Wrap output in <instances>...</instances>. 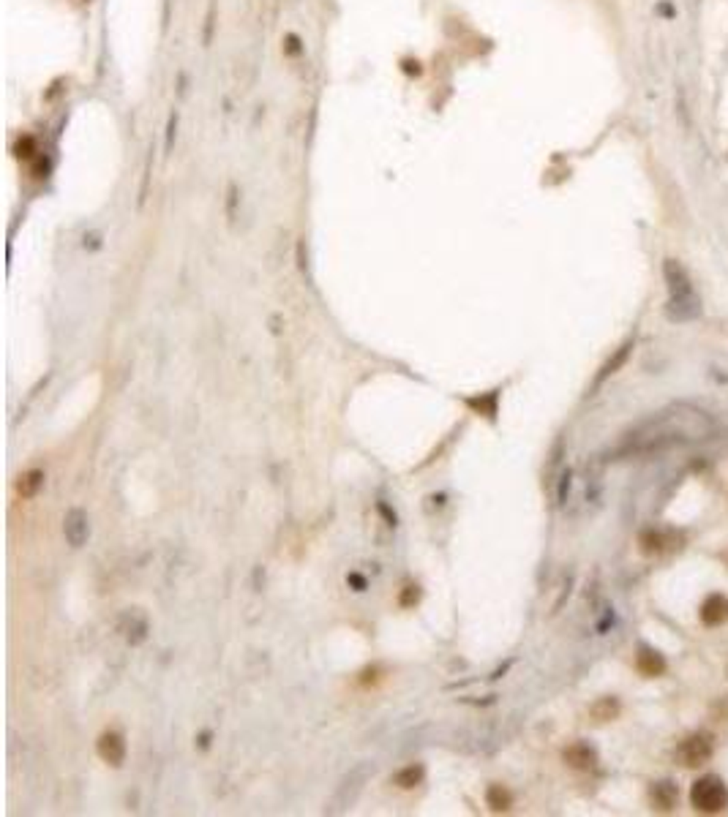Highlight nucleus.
Listing matches in <instances>:
<instances>
[{
    "label": "nucleus",
    "mask_w": 728,
    "mask_h": 817,
    "mask_svg": "<svg viewBox=\"0 0 728 817\" xmlns=\"http://www.w3.org/2000/svg\"><path fill=\"white\" fill-rule=\"evenodd\" d=\"M677 757H680V763H685L687 769L704 766V763L712 757V739L704 736V733H696V736L685 739L680 746H677Z\"/></svg>",
    "instance_id": "20e7f679"
},
{
    "label": "nucleus",
    "mask_w": 728,
    "mask_h": 817,
    "mask_svg": "<svg viewBox=\"0 0 728 817\" xmlns=\"http://www.w3.org/2000/svg\"><path fill=\"white\" fill-rule=\"evenodd\" d=\"M655 801H657V806L660 809H671L674 806V801H677V787L671 785V782H663V785L655 787Z\"/></svg>",
    "instance_id": "ddd939ff"
},
{
    "label": "nucleus",
    "mask_w": 728,
    "mask_h": 817,
    "mask_svg": "<svg viewBox=\"0 0 728 817\" xmlns=\"http://www.w3.org/2000/svg\"><path fill=\"white\" fill-rule=\"evenodd\" d=\"M488 806H491L494 812L511 809V793H508V790H502L499 785H494L491 790H488Z\"/></svg>",
    "instance_id": "4468645a"
},
{
    "label": "nucleus",
    "mask_w": 728,
    "mask_h": 817,
    "mask_svg": "<svg viewBox=\"0 0 728 817\" xmlns=\"http://www.w3.org/2000/svg\"><path fill=\"white\" fill-rule=\"evenodd\" d=\"M420 776H423V769H415V766H409V769H404V771H399L396 776H393V782L401 787H415L420 782Z\"/></svg>",
    "instance_id": "dca6fc26"
},
{
    "label": "nucleus",
    "mask_w": 728,
    "mask_h": 817,
    "mask_svg": "<svg viewBox=\"0 0 728 817\" xmlns=\"http://www.w3.org/2000/svg\"><path fill=\"white\" fill-rule=\"evenodd\" d=\"M63 534H66V542L71 548H82L88 537H91V521H88V512L85 509H68L66 518H63Z\"/></svg>",
    "instance_id": "39448f33"
},
{
    "label": "nucleus",
    "mask_w": 728,
    "mask_h": 817,
    "mask_svg": "<svg viewBox=\"0 0 728 817\" xmlns=\"http://www.w3.org/2000/svg\"><path fill=\"white\" fill-rule=\"evenodd\" d=\"M565 763L570 769H575V771H589L598 763V755H595V749L589 744H573V746L565 749Z\"/></svg>",
    "instance_id": "6e6552de"
},
{
    "label": "nucleus",
    "mask_w": 728,
    "mask_h": 817,
    "mask_svg": "<svg viewBox=\"0 0 728 817\" xmlns=\"http://www.w3.org/2000/svg\"><path fill=\"white\" fill-rule=\"evenodd\" d=\"M690 803L696 806L698 812H707V815L723 812L728 806L726 785H723L717 776H701V779H696L693 787H690Z\"/></svg>",
    "instance_id": "7ed1b4c3"
},
{
    "label": "nucleus",
    "mask_w": 728,
    "mask_h": 817,
    "mask_svg": "<svg viewBox=\"0 0 728 817\" xmlns=\"http://www.w3.org/2000/svg\"><path fill=\"white\" fill-rule=\"evenodd\" d=\"M726 618H728V600L723 594H712V597L704 600V605H701V621H704L707 627H720Z\"/></svg>",
    "instance_id": "0eeeda50"
},
{
    "label": "nucleus",
    "mask_w": 728,
    "mask_h": 817,
    "mask_svg": "<svg viewBox=\"0 0 728 817\" xmlns=\"http://www.w3.org/2000/svg\"><path fill=\"white\" fill-rule=\"evenodd\" d=\"M666 283L668 292H671V300H668V316L677 319V322H687V319H696L701 313V303H698L696 292H693V283L687 278V270L682 267L677 259H668L666 267Z\"/></svg>",
    "instance_id": "f03ea898"
},
{
    "label": "nucleus",
    "mask_w": 728,
    "mask_h": 817,
    "mask_svg": "<svg viewBox=\"0 0 728 817\" xmlns=\"http://www.w3.org/2000/svg\"><path fill=\"white\" fill-rule=\"evenodd\" d=\"M630 349H633V340H627L625 346H620V352H617V355L611 357V360H608V363H605V365H603V370H600V376H598V382H595V387H600V385H603V382H605V379L611 376V373H617V370H620L622 365H625V360L630 357Z\"/></svg>",
    "instance_id": "9b49d317"
},
{
    "label": "nucleus",
    "mask_w": 728,
    "mask_h": 817,
    "mask_svg": "<svg viewBox=\"0 0 728 817\" xmlns=\"http://www.w3.org/2000/svg\"><path fill=\"white\" fill-rule=\"evenodd\" d=\"M714 431L709 415L690 409V406H677L671 412H663L647 422L641 431L635 433V449H655L668 447L677 442H693L701 436H709Z\"/></svg>",
    "instance_id": "f257e3e1"
},
{
    "label": "nucleus",
    "mask_w": 728,
    "mask_h": 817,
    "mask_svg": "<svg viewBox=\"0 0 728 817\" xmlns=\"http://www.w3.org/2000/svg\"><path fill=\"white\" fill-rule=\"evenodd\" d=\"M96 749H98V757L115 769L125 760V741L121 733H104L96 744Z\"/></svg>",
    "instance_id": "423d86ee"
},
{
    "label": "nucleus",
    "mask_w": 728,
    "mask_h": 817,
    "mask_svg": "<svg viewBox=\"0 0 728 817\" xmlns=\"http://www.w3.org/2000/svg\"><path fill=\"white\" fill-rule=\"evenodd\" d=\"M617 714H620V703H617L614 697H603L600 703H595V706H592V717H595V719H600V722L614 719Z\"/></svg>",
    "instance_id": "f8f14e48"
},
{
    "label": "nucleus",
    "mask_w": 728,
    "mask_h": 817,
    "mask_svg": "<svg viewBox=\"0 0 728 817\" xmlns=\"http://www.w3.org/2000/svg\"><path fill=\"white\" fill-rule=\"evenodd\" d=\"M638 542H641V551H644V553H660V551H663V534H660V531H644Z\"/></svg>",
    "instance_id": "2eb2a0df"
},
{
    "label": "nucleus",
    "mask_w": 728,
    "mask_h": 817,
    "mask_svg": "<svg viewBox=\"0 0 728 817\" xmlns=\"http://www.w3.org/2000/svg\"><path fill=\"white\" fill-rule=\"evenodd\" d=\"M41 488H44V472H39V469L25 472V474L19 477V482H16V494L22 496V499H33Z\"/></svg>",
    "instance_id": "9d476101"
},
{
    "label": "nucleus",
    "mask_w": 728,
    "mask_h": 817,
    "mask_svg": "<svg viewBox=\"0 0 728 817\" xmlns=\"http://www.w3.org/2000/svg\"><path fill=\"white\" fill-rule=\"evenodd\" d=\"M635 665H638V670H641L644 676H650V679L666 673V660H663L657 651H652V648H638Z\"/></svg>",
    "instance_id": "1a4fd4ad"
}]
</instances>
